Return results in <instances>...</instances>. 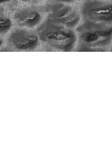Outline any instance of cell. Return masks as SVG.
<instances>
[{"label": "cell", "instance_id": "obj_10", "mask_svg": "<svg viewBox=\"0 0 112 147\" xmlns=\"http://www.w3.org/2000/svg\"><path fill=\"white\" fill-rule=\"evenodd\" d=\"M19 1H21V2H30L33 0H18Z\"/></svg>", "mask_w": 112, "mask_h": 147}, {"label": "cell", "instance_id": "obj_3", "mask_svg": "<svg viewBox=\"0 0 112 147\" xmlns=\"http://www.w3.org/2000/svg\"><path fill=\"white\" fill-rule=\"evenodd\" d=\"M81 14L85 21L111 24L112 3L101 0H86L82 5Z\"/></svg>", "mask_w": 112, "mask_h": 147}, {"label": "cell", "instance_id": "obj_9", "mask_svg": "<svg viewBox=\"0 0 112 147\" xmlns=\"http://www.w3.org/2000/svg\"><path fill=\"white\" fill-rule=\"evenodd\" d=\"M11 0H0V5L9 2Z\"/></svg>", "mask_w": 112, "mask_h": 147}, {"label": "cell", "instance_id": "obj_4", "mask_svg": "<svg viewBox=\"0 0 112 147\" xmlns=\"http://www.w3.org/2000/svg\"><path fill=\"white\" fill-rule=\"evenodd\" d=\"M48 13V20L70 28H75L80 20L78 11L65 3H53L49 6Z\"/></svg>", "mask_w": 112, "mask_h": 147}, {"label": "cell", "instance_id": "obj_6", "mask_svg": "<svg viewBox=\"0 0 112 147\" xmlns=\"http://www.w3.org/2000/svg\"><path fill=\"white\" fill-rule=\"evenodd\" d=\"M13 18L19 27L33 28L41 22L42 16L37 9L31 7L24 8L16 11Z\"/></svg>", "mask_w": 112, "mask_h": 147}, {"label": "cell", "instance_id": "obj_1", "mask_svg": "<svg viewBox=\"0 0 112 147\" xmlns=\"http://www.w3.org/2000/svg\"><path fill=\"white\" fill-rule=\"evenodd\" d=\"M37 33L42 42L63 51L72 50L77 40L72 28L56 24L48 19L38 28Z\"/></svg>", "mask_w": 112, "mask_h": 147}, {"label": "cell", "instance_id": "obj_5", "mask_svg": "<svg viewBox=\"0 0 112 147\" xmlns=\"http://www.w3.org/2000/svg\"><path fill=\"white\" fill-rule=\"evenodd\" d=\"M39 38L37 33L19 28L13 30L8 38L10 47L17 51H33L39 45Z\"/></svg>", "mask_w": 112, "mask_h": 147}, {"label": "cell", "instance_id": "obj_2", "mask_svg": "<svg viewBox=\"0 0 112 147\" xmlns=\"http://www.w3.org/2000/svg\"><path fill=\"white\" fill-rule=\"evenodd\" d=\"M111 24L85 21L77 28L79 39L87 47H103L109 45L112 38Z\"/></svg>", "mask_w": 112, "mask_h": 147}, {"label": "cell", "instance_id": "obj_8", "mask_svg": "<svg viewBox=\"0 0 112 147\" xmlns=\"http://www.w3.org/2000/svg\"><path fill=\"white\" fill-rule=\"evenodd\" d=\"M55 1V2H61V3H71L75 0H52Z\"/></svg>", "mask_w": 112, "mask_h": 147}, {"label": "cell", "instance_id": "obj_7", "mask_svg": "<svg viewBox=\"0 0 112 147\" xmlns=\"http://www.w3.org/2000/svg\"><path fill=\"white\" fill-rule=\"evenodd\" d=\"M12 26V22L8 16L0 13V34L8 33Z\"/></svg>", "mask_w": 112, "mask_h": 147}]
</instances>
